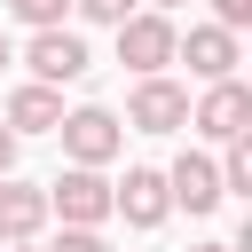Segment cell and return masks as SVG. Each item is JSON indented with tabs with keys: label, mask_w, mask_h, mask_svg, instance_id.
<instances>
[{
	"label": "cell",
	"mask_w": 252,
	"mask_h": 252,
	"mask_svg": "<svg viewBox=\"0 0 252 252\" xmlns=\"http://www.w3.org/2000/svg\"><path fill=\"white\" fill-rule=\"evenodd\" d=\"M47 213H63V228H102L110 220V181L102 165H63L47 181Z\"/></svg>",
	"instance_id": "1"
},
{
	"label": "cell",
	"mask_w": 252,
	"mask_h": 252,
	"mask_svg": "<svg viewBox=\"0 0 252 252\" xmlns=\"http://www.w3.org/2000/svg\"><path fill=\"white\" fill-rule=\"evenodd\" d=\"M110 32H118V63H126L134 79L165 71V63H173V39H181V32L165 24V8H142V16H118Z\"/></svg>",
	"instance_id": "2"
},
{
	"label": "cell",
	"mask_w": 252,
	"mask_h": 252,
	"mask_svg": "<svg viewBox=\"0 0 252 252\" xmlns=\"http://www.w3.org/2000/svg\"><path fill=\"white\" fill-rule=\"evenodd\" d=\"M126 126H134V134H181V126H189V87H173L165 71L134 79V94H126Z\"/></svg>",
	"instance_id": "3"
},
{
	"label": "cell",
	"mask_w": 252,
	"mask_h": 252,
	"mask_svg": "<svg viewBox=\"0 0 252 252\" xmlns=\"http://www.w3.org/2000/svg\"><path fill=\"white\" fill-rule=\"evenodd\" d=\"M55 134H63V158H71V165H110V158H118V142H126V126H118L102 102L63 110V118H55Z\"/></svg>",
	"instance_id": "4"
},
{
	"label": "cell",
	"mask_w": 252,
	"mask_h": 252,
	"mask_svg": "<svg viewBox=\"0 0 252 252\" xmlns=\"http://www.w3.org/2000/svg\"><path fill=\"white\" fill-rule=\"evenodd\" d=\"M189 126H197L205 142L252 134V87H244V79H205V102L189 110Z\"/></svg>",
	"instance_id": "5"
},
{
	"label": "cell",
	"mask_w": 252,
	"mask_h": 252,
	"mask_svg": "<svg viewBox=\"0 0 252 252\" xmlns=\"http://www.w3.org/2000/svg\"><path fill=\"white\" fill-rule=\"evenodd\" d=\"M24 63H32V79H39V87H71V79H87V39H79V32H63V24H47V32H32Z\"/></svg>",
	"instance_id": "6"
},
{
	"label": "cell",
	"mask_w": 252,
	"mask_h": 252,
	"mask_svg": "<svg viewBox=\"0 0 252 252\" xmlns=\"http://www.w3.org/2000/svg\"><path fill=\"white\" fill-rule=\"evenodd\" d=\"M110 213H126V228H158V220L173 213L165 173H158V165H126V181H110Z\"/></svg>",
	"instance_id": "7"
},
{
	"label": "cell",
	"mask_w": 252,
	"mask_h": 252,
	"mask_svg": "<svg viewBox=\"0 0 252 252\" xmlns=\"http://www.w3.org/2000/svg\"><path fill=\"white\" fill-rule=\"evenodd\" d=\"M173 55L189 63V79H236V32L228 24H189V39H173Z\"/></svg>",
	"instance_id": "8"
},
{
	"label": "cell",
	"mask_w": 252,
	"mask_h": 252,
	"mask_svg": "<svg viewBox=\"0 0 252 252\" xmlns=\"http://www.w3.org/2000/svg\"><path fill=\"white\" fill-rule=\"evenodd\" d=\"M47 220H55V213H47V189H32V181L0 173V244H32Z\"/></svg>",
	"instance_id": "9"
},
{
	"label": "cell",
	"mask_w": 252,
	"mask_h": 252,
	"mask_svg": "<svg viewBox=\"0 0 252 252\" xmlns=\"http://www.w3.org/2000/svg\"><path fill=\"white\" fill-rule=\"evenodd\" d=\"M165 197L189 205V213H213V205H220V165H213L205 150H181L173 173H165Z\"/></svg>",
	"instance_id": "10"
},
{
	"label": "cell",
	"mask_w": 252,
	"mask_h": 252,
	"mask_svg": "<svg viewBox=\"0 0 252 252\" xmlns=\"http://www.w3.org/2000/svg\"><path fill=\"white\" fill-rule=\"evenodd\" d=\"M55 118H63V94H55V87L24 79V87L8 94V134H55Z\"/></svg>",
	"instance_id": "11"
},
{
	"label": "cell",
	"mask_w": 252,
	"mask_h": 252,
	"mask_svg": "<svg viewBox=\"0 0 252 252\" xmlns=\"http://www.w3.org/2000/svg\"><path fill=\"white\" fill-rule=\"evenodd\" d=\"M220 197H252V134H228V158H220Z\"/></svg>",
	"instance_id": "12"
},
{
	"label": "cell",
	"mask_w": 252,
	"mask_h": 252,
	"mask_svg": "<svg viewBox=\"0 0 252 252\" xmlns=\"http://www.w3.org/2000/svg\"><path fill=\"white\" fill-rule=\"evenodd\" d=\"M63 8H71V0H8V16H16V24H32V32L63 24Z\"/></svg>",
	"instance_id": "13"
},
{
	"label": "cell",
	"mask_w": 252,
	"mask_h": 252,
	"mask_svg": "<svg viewBox=\"0 0 252 252\" xmlns=\"http://www.w3.org/2000/svg\"><path fill=\"white\" fill-rule=\"evenodd\" d=\"M87 24H118V16H134V0H71Z\"/></svg>",
	"instance_id": "14"
},
{
	"label": "cell",
	"mask_w": 252,
	"mask_h": 252,
	"mask_svg": "<svg viewBox=\"0 0 252 252\" xmlns=\"http://www.w3.org/2000/svg\"><path fill=\"white\" fill-rule=\"evenodd\" d=\"M55 252H110V244H102V228H63Z\"/></svg>",
	"instance_id": "15"
},
{
	"label": "cell",
	"mask_w": 252,
	"mask_h": 252,
	"mask_svg": "<svg viewBox=\"0 0 252 252\" xmlns=\"http://www.w3.org/2000/svg\"><path fill=\"white\" fill-rule=\"evenodd\" d=\"M213 24H228V32H244V24H252V0H213Z\"/></svg>",
	"instance_id": "16"
},
{
	"label": "cell",
	"mask_w": 252,
	"mask_h": 252,
	"mask_svg": "<svg viewBox=\"0 0 252 252\" xmlns=\"http://www.w3.org/2000/svg\"><path fill=\"white\" fill-rule=\"evenodd\" d=\"M0 173H16V134H8V118H0Z\"/></svg>",
	"instance_id": "17"
},
{
	"label": "cell",
	"mask_w": 252,
	"mask_h": 252,
	"mask_svg": "<svg viewBox=\"0 0 252 252\" xmlns=\"http://www.w3.org/2000/svg\"><path fill=\"white\" fill-rule=\"evenodd\" d=\"M189 252H236V244H189Z\"/></svg>",
	"instance_id": "18"
},
{
	"label": "cell",
	"mask_w": 252,
	"mask_h": 252,
	"mask_svg": "<svg viewBox=\"0 0 252 252\" xmlns=\"http://www.w3.org/2000/svg\"><path fill=\"white\" fill-rule=\"evenodd\" d=\"M0 252H39V244H0Z\"/></svg>",
	"instance_id": "19"
},
{
	"label": "cell",
	"mask_w": 252,
	"mask_h": 252,
	"mask_svg": "<svg viewBox=\"0 0 252 252\" xmlns=\"http://www.w3.org/2000/svg\"><path fill=\"white\" fill-rule=\"evenodd\" d=\"M0 71H8V32H0Z\"/></svg>",
	"instance_id": "20"
},
{
	"label": "cell",
	"mask_w": 252,
	"mask_h": 252,
	"mask_svg": "<svg viewBox=\"0 0 252 252\" xmlns=\"http://www.w3.org/2000/svg\"><path fill=\"white\" fill-rule=\"evenodd\" d=\"M158 8H181V0H158Z\"/></svg>",
	"instance_id": "21"
}]
</instances>
